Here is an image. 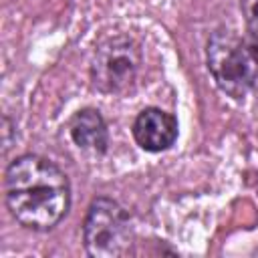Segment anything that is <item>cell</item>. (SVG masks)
<instances>
[{"instance_id": "obj_3", "label": "cell", "mask_w": 258, "mask_h": 258, "mask_svg": "<svg viewBox=\"0 0 258 258\" xmlns=\"http://www.w3.org/2000/svg\"><path fill=\"white\" fill-rule=\"evenodd\" d=\"M83 242L95 258L127 256L133 248L129 214L111 198H95L83 222Z\"/></svg>"}, {"instance_id": "obj_4", "label": "cell", "mask_w": 258, "mask_h": 258, "mask_svg": "<svg viewBox=\"0 0 258 258\" xmlns=\"http://www.w3.org/2000/svg\"><path fill=\"white\" fill-rule=\"evenodd\" d=\"M141 50L137 42L125 34L105 38L91 60V81L101 93H123L127 91L139 71Z\"/></svg>"}, {"instance_id": "obj_7", "label": "cell", "mask_w": 258, "mask_h": 258, "mask_svg": "<svg viewBox=\"0 0 258 258\" xmlns=\"http://www.w3.org/2000/svg\"><path fill=\"white\" fill-rule=\"evenodd\" d=\"M240 10L246 22L248 34L258 40V0H240Z\"/></svg>"}, {"instance_id": "obj_2", "label": "cell", "mask_w": 258, "mask_h": 258, "mask_svg": "<svg viewBox=\"0 0 258 258\" xmlns=\"http://www.w3.org/2000/svg\"><path fill=\"white\" fill-rule=\"evenodd\" d=\"M208 69L216 85L230 97L242 99L258 93V40L238 36L232 30H216L206 44Z\"/></svg>"}, {"instance_id": "obj_5", "label": "cell", "mask_w": 258, "mask_h": 258, "mask_svg": "<svg viewBox=\"0 0 258 258\" xmlns=\"http://www.w3.org/2000/svg\"><path fill=\"white\" fill-rule=\"evenodd\" d=\"M133 137L145 151H165L177 139V119L167 111L147 107L133 121Z\"/></svg>"}, {"instance_id": "obj_6", "label": "cell", "mask_w": 258, "mask_h": 258, "mask_svg": "<svg viewBox=\"0 0 258 258\" xmlns=\"http://www.w3.org/2000/svg\"><path fill=\"white\" fill-rule=\"evenodd\" d=\"M69 133H71V139L83 149H91L97 153L107 151L109 131H107L105 119L97 109L87 107L77 111L69 123Z\"/></svg>"}, {"instance_id": "obj_1", "label": "cell", "mask_w": 258, "mask_h": 258, "mask_svg": "<svg viewBox=\"0 0 258 258\" xmlns=\"http://www.w3.org/2000/svg\"><path fill=\"white\" fill-rule=\"evenodd\" d=\"M4 191L12 218L34 232L52 230L71 208L67 173L50 159L34 153L18 155L6 167Z\"/></svg>"}]
</instances>
